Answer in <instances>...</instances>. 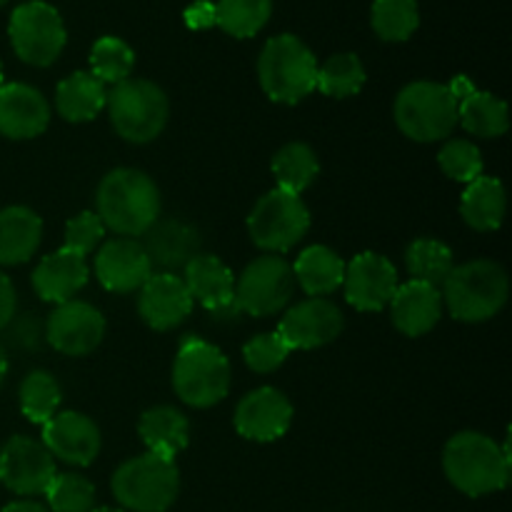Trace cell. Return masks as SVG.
Wrapping results in <instances>:
<instances>
[{"label": "cell", "instance_id": "6", "mask_svg": "<svg viewBox=\"0 0 512 512\" xmlns=\"http://www.w3.org/2000/svg\"><path fill=\"white\" fill-rule=\"evenodd\" d=\"M115 500L133 512H165L178 500L180 470L175 460L145 453L130 458L113 475Z\"/></svg>", "mask_w": 512, "mask_h": 512}, {"label": "cell", "instance_id": "23", "mask_svg": "<svg viewBox=\"0 0 512 512\" xmlns=\"http://www.w3.org/2000/svg\"><path fill=\"white\" fill-rule=\"evenodd\" d=\"M390 308H393L395 328L408 338H420L430 333L443 318V295L435 285L410 280V283L398 285Z\"/></svg>", "mask_w": 512, "mask_h": 512}, {"label": "cell", "instance_id": "40", "mask_svg": "<svg viewBox=\"0 0 512 512\" xmlns=\"http://www.w3.org/2000/svg\"><path fill=\"white\" fill-rule=\"evenodd\" d=\"M293 353L290 345L285 343L283 335L275 330V333H260L253 340H248L243 348L245 365H248L253 373H273L280 365L285 363V358Z\"/></svg>", "mask_w": 512, "mask_h": 512}, {"label": "cell", "instance_id": "41", "mask_svg": "<svg viewBox=\"0 0 512 512\" xmlns=\"http://www.w3.org/2000/svg\"><path fill=\"white\" fill-rule=\"evenodd\" d=\"M105 235L103 220L98 218V213L93 210H83V213L75 215L73 220H68L65 225V245L63 248L73 250L78 255L93 253V248H98V243Z\"/></svg>", "mask_w": 512, "mask_h": 512}, {"label": "cell", "instance_id": "29", "mask_svg": "<svg viewBox=\"0 0 512 512\" xmlns=\"http://www.w3.org/2000/svg\"><path fill=\"white\" fill-rule=\"evenodd\" d=\"M460 215L470 228L480 230V233L498 230L505 218L503 183L490 175H480L478 180L468 183L463 200H460Z\"/></svg>", "mask_w": 512, "mask_h": 512}, {"label": "cell", "instance_id": "11", "mask_svg": "<svg viewBox=\"0 0 512 512\" xmlns=\"http://www.w3.org/2000/svg\"><path fill=\"white\" fill-rule=\"evenodd\" d=\"M293 265L280 255H260L235 280V308L253 318L275 315L293 298Z\"/></svg>", "mask_w": 512, "mask_h": 512}, {"label": "cell", "instance_id": "13", "mask_svg": "<svg viewBox=\"0 0 512 512\" xmlns=\"http://www.w3.org/2000/svg\"><path fill=\"white\" fill-rule=\"evenodd\" d=\"M105 335V318L98 308L83 300L60 303L45 320V340L58 353L80 358L93 353Z\"/></svg>", "mask_w": 512, "mask_h": 512}, {"label": "cell", "instance_id": "18", "mask_svg": "<svg viewBox=\"0 0 512 512\" xmlns=\"http://www.w3.org/2000/svg\"><path fill=\"white\" fill-rule=\"evenodd\" d=\"M153 275V263L143 243L133 238H113L98 250L95 278L110 293H133Z\"/></svg>", "mask_w": 512, "mask_h": 512}, {"label": "cell", "instance_id": "5", "mask_svg": "<svg viewBox=\"0 0 512 512\" xmlns=\"http://www.w3.org/2000/svg\"><path fill=\"white\" fill-rule=\"evenodd\" d=\"M173 388L190 408H213L228 398L230 363L223 350L198 335H185L175 353Z\"/></svg>", "mask_w": 512, "mask_h": 512}, {"label": "cell", "instance_id": "1", "mask_svg": "<svg viewBox=\"0 0 512 512\" xmlns=\"http://www.w3.org/2000/svg\"><path fill=\"white\" fill-rule=\"evenodd\" d=\"M98 218L105 230L123 235V238H140L160 220V190L153 178L135 168H115L100 180Z\"/></svg>", "mask_w": 512, "mask_h": 512}, {"label": "cell", "instance_id": "49", "mask_svg": "<svg viewBox=\"0 0 512 512\" xmlns=\"http://www.w3.org/2000/svg\"><path fill=\"white\" fill-rule=\"evenodd\" d=\"M5 3H8V0H0V8H3V5H5Z\"/></svg>", "mask_w": 512, "mask_h": 512}, {"label": "cell", "instance_id": "8", "mask_svg": "<svg viewBox=\"0 0 512 512\" xmlns=\"http://www.w3.org/2000/svg\"><path fill=\"white\" fill-rule=\"evenodd\" d=\"M105 108L110 113L113 130L128 143H150L168 125L170 103L160 85L150 80L128 78L113 85Z\"/></svg>", "mask_w": 512, "mask_h": 512}, {"label": "cell", "instance_id": "7", "mask_svg": "<svg viewBox=\"0 0 512 512\" xmlns=\"http://www.w3.org/2000/svg\"><path fill=\"white\" fill-rule=\"evenodd\" d=\"M393 113L403 135L415 143H435L458 125V98L448 85L418 80L400 90Z\"/></svg>", "mask_w": 512, "mask_h": 512}, {"label": "cell", "instance_id": "38", "mask_svg": "<svg viewBox=\"0 0 512 512\" xmlns=\"http://www.w3.org/2000/svg\"><path fill=\"white\" fill-rule=\"evenodd\" d=\"M50 512H90L95 505V488L85 475H55L45 490Z\"/></svg>", "mask_w": 512, "mask_h": 512}, {"label": "cell", "instance_id": "14", "mask_svg": "<svg viewBox=\"0 0 512 512\" xmlns=\"http://www.w3.org/2000/svg\"><path fill=\"white\" fill-rule=\"evenodd\" d=\"M345 300L360 313H380L398 290V270L385 255L360 253L345 265Z\"/></svg>", "mask_w": 512, "mask_h": 512}, {"label": "cell", "instance_id": "31", "mask_svg": "<svg viewBox=\"0 0 512 512\" xmlns=\"http://www.w3.org/2000/svg\"><path fill=\"white\" fill-rule=\"evenodd\" d=\"M270 168H273L275 180H278V188L288 190L293 195H300L303 190H308L320 173L318 155L305 143L283 145L275 153Z\"/></svg>", "mask_w": 512, "mask_h": 512}, {"label": "cell", "instance_id": "25", "mask_svg": "<svg viewBox=\"0 0 512 512\" xmlns=\"http://www.w3.org/2000/svg\"><path fill=\"white\" fill-rule=\"evenodd\" d=\"M43 240V220L25 205L0 210V265L28 263Z\"/></svg>", "mask_w": 512, "mask_h": 512}, {"label": "cell", "instance_id": "34", "mask_svg": "<svg viewBox=\"0 0 512 512\" xmlns=\"http://www.w3.org/2000/svg\"><path fill=\"white\" fill-rule=\"evenodd\" d=\"M370 23L380 40L403 43V40L413 38L420 25L418 0H375Z\"/></svg>", "mask_w": 512, "mask_h": 512}, {"label": "cell", "instance_id": "9", "mask_svg": "<svg viewBox=\"0 0 512 512\" xmlns=\"http://www.w3.org/2000/svg\"><path fill=\"white\" fill-rule=\"evenodd\" d=\"M10 45L23 63L35 68H48L60 58L65 48V23L53 5L43 0H30L18 5L8 23Z\"/></svg>", "mask_w": 512, "mask_h": 512}, {"label": "cell", "instance_id": "19", "mask_svg": "<svg viewBox=\"0 0 512 512\" xmlns=\"http://www.w3.org/2000/svg\"><path fill=\"white\" fill-rule=\"evenodd\" d=\"M183 270V283L190 298L198 300L208 313L220 320L240 315L235 308V278L218 255L198 253Z\"/></svg>", "mask_w": 512, "mask_h": 512}, {"label": "cell", "instance_id": "28", "mask_svg": "<svg viewBox=\"0 0 512 512\" xmlns=\"http://www.w3.org/2000/svg\"><path fill=\"white\" fill-rule=\"evenodd\" d=\"M293 275L310 298H323L343 285L345 263L335 250L325 245H310L295 260Z\"/></svg>", "mask_w": 512, "mask_h": 512}, {"label": "cell", "instance_id": "22", "mask_svg": "<svg viewBox=\"0 0 512 512\" xmlns=\"http://www.w3.org/2000/svg\"><path fill=\"white\" fill-rule=\"evenodd\" d=\"M90 278L85 255L73 253L68 248H60L58 253H50L35 265L33 270V290L45 303H68L78 290L85 288Z\"/></svg>", "mask_w": 512, "mask_h": 512}, {"label": "cell", "instance_id": "44", "mask_svg": "<svg viewBox=\"0 0 512 512\" xmlns=\"http://www.w3.org/2000/svg\"><path fill=\"white\" fill-rule=\"evenodd\" d=\"M15 288H13V280L0 270V330L8 328L10 320L15 318Z\"/></svg>", "mask_w": 512, "mask_h": 512}, {"label": "cell", "instance_id": "15", "mask_svg": "<svg viewBox=\"0 0 512 512\" xmlns=\"http://www.w3.org/2000/svg\"><path fill=\"white\" fill-rule=\"evenodd\" d=\"M343 313L325 298H308L283 315L278 333L290 350H313L333 343L343 333Z\"/></svg>", "mask_w": 512, "mask_h": 512}, {"label": "cell", "instance_id": "35", "mask_svg": "<svg viewBox=\"0 0 512 512\" xmlns=\"http://www.w3.org/2000/svg\"><path fill=\"white\" fill-rule=\"evenodd\" d=\"M20 410H23L25 418L30 423L45 425L55 413H58V405L63 400L60 393V385L48 370H33L23 378L20 383Z\"/></svg>", "mask_w": 512, "mask_h": 512}, {"label": "cell", "instance_id": "33", "mask_svg": "<svg viewBox=\"0 0 512 512\" xmlns=\"http://www.w3.org/2000/svg\"><path fill=\"white\" fill-rule=\"evenodd\" d=\"M405 268L413 280L438 288L448 278L450 270L455 268L453 250L435 238H420L405 250Z\"/></svg>", "mask_w": 512, "mask_h": 512}, {"label": "cell", "instance_id": "45", "mask_svg": "<svg viewBox=\"0 0 512 512\" xmlns=\"http://www.w3.org/2000/svg\"><path fill=\"white\" fill-rule=\"evenodd\" d=\"M0 512H50L45 505L35 503V500H18V503H10L5 505Z\"/></svg>", "mask_w": 512, "mask_h": 512}, {"label": "cell", "instance_id": "20", "mask_svg": "<svg viewBox=\"0 0 512 512\" xmlns=\"http://www.w3.org/2000/svg\"><path fill=\"white\" fill-rule=\"evenodd\" d=\"M193 310V298L183 278L175 273H155L140 288L138 313L148 328L165 333L183 323Z\"/></svg>", "mask_w": 512, "mask_h": 512}, {"label": "cell", "instance_id": "46", "mask_svg": "<svg viewBox=\"0 0 512 512\" xmlns=\"http://www.w3.org/2000/svg\"><path fill=\"white\" fill-rule=\"evenodd\" d=\"M5 375H8V355H5V348L0 345V385L5 383Z\"/></svg>", "mask_w": 512, "mask_h": 512}, {"label": "cell", "instance_id": "27", "mask_svg": "<svg viewBox=\"0 0 512 512\" xmlns=\"http://www.w3.org/2000/svg\"><path fill=\"white\" fill-rule=\"evenodd\" d=\"M108 90L90 70H78L58 83L55 90V108L60 118L68 123H88L105 108Z\"/></svg>", "mask_w": 512, "mask_h": 512}, {"label": "cell", "instance_id": "30", "mask_svg": "<svg viewBox=\"0 0 512 512\" xmlns=\"http://www.w3.org/2000/svg\"><path fill=\"white\" fill-rule=\"evenodd\" d=\"M458 123L478 138H500L510 128L508 105L493 93L473 88L458 100Z\"/></svg>", "mask_w": 512, "mask_h": 512}, {"label": "cell", "instance_id": "17", "mask_svg": "<svg viewBox=\"0 0 512 512\" xmlns=\"http://www.w3.org/2000/svg\"><path fill=\"white\" fill-rule=\"evenodd\" d=\"M100 428L83 413H55L48 423L43 425V445L53 458L63 460L68 465L93 463L100 453Z\"/></svg>", "mask_w": 512, "mask_h": 512}, {"label": "cell", "instance_id": "37", "mask_svg": "<svg viewBox=\"0 0 512 512\" xmlns=\"http://www.w3.org/2000/svg\"><path fill=\"white\" fill-rule=\"evenodd\" d=\"M135 65V53L125 40L115 35H103L90 50V73L105 85H118L130 78Z\"/></svg>", "mask_w": 512, "mask_h": 512}, {"label": "cell", "instance_id": "4", "mask_svg": "<svg viewBox=\"0 0 512 512\" xmlns=\"http://www.w3.org/2000/svg\"><path fill=\"white\" fill-rule=\"evenodd\" d=\"M258 78L260 88L270 100L295 105L315 90L318 60H315L313 50L295 35H275L260 50Z\"/></svg>", "mask_w": 512, "mask_h": 512}, {"label": "cell", "instance_id": "42", "mask_svg": "<svg viewBox=\"0 0 512 512\" xmlns=\"http://www.w3.org/2000/svg\"><path fill=\"white\" fill-rule=\"evenodd\" d=\"M10 343L18 345V348L35 350L40 348V338H45V323H40L35 315H23L20 320H10Z\"/></svg>", "mask_w": 512, "mask_h": 512}, {"label": "cell", "instance_id": "16", "mask_svg": "<svg viewBox=\"0 0 512 512\" xmlns=\"http://www.w3.org/2000/svg\"><path fill=\"white\" fill-rule=\"evenodd\" d=\"M293 423V405L278 388H258L235 408V430L253 443H275Z\"/></svg>", "mask_w": 512, "mask_h": 512}, {"label": "cell", "instance_id": "21", "mask_svg": "<svg viewBox=\"0 0 512 512\" xmlns=\"http://www.w3.org/2000/svg\"><path fill=\"white\" fill-rule=\"evenodd\" d=\"M50 105L38 88L25 83L0 85V135L10 140L38 138L48 130Z\"/></svg>", "mask_w": 512, "mask_h": 512}, {"label": "cell", "instance_id": "26", "mask_svg": "<svg viewBox=\"0 0 512 512\" xmlns=\"http://www.w3.org/2000/svg\"><path fill=\"white\" fill-rule=\"evenodd\" d=\"M188 433V418L170 405H155L140 415V440L148 448V453L160 455L165 460H175L180 450L188 448Z\"/></svg>", "mask_w": 512, "mask_h": 512}, {"label": "cell", "instance_id": "47", "mask_svg": "<svg viewBox=\"0 0 512 512\" xmlns=\"http://www.w3.org/2000/svg\"><path fill=\"white\" fill-rule=\"evenodd\" d=\"M90 512H125V510H118V508H93Z\"/></svg>", "mask_w": 512, "mask_h": 512}, {"label": "cell", "instance_id": "32", "mask_svg": "<svg viewBox=\"0 0 512 512\" xmlns=\"http://www.w3.org/2000/svg\"><path fill=\"white\" fill-rule=\"evenodd\" d=\"M273 0H218L215 25L233 38H253L268 25Z\"/></svg>", "mask_w": 512, "mask_h": 512}, {"label": "cell", "instance_id": "36", "mask_svg": "<svg viewBox=\"0 0 512 512\" xmlns=\"http://www.w3.org/2000/svg\"><path fill=\"white\" fill-rule=\"evenodd\" d=\"M365 68L355 53H340L318 65V80L315 90L330 95V98H353L363 90Z\"/></svg>", "mask_w": 512, "mask_h": 512}, {"label": "cell", "instance_id": "39", "mask_svg": "<svg viewBox=\"0 0 512 512\" xmlns=\"http://www.w3.org/2000/svg\"><path fill=\"white\" fill-rule=\"evenodd\" d=\"M438 163L443 173L458 183H473L483 175V155L470 140H448L438 153Z\"/></svg>", "mask_w": 512, "mask_h": 512}, {"label": "cell", "instance_id": "12", "mask_svg": "<svg viewBox=\"0 0 512 512\" xmlns=\"http://www.w3.org/2000/svg\"><path fill=\"white\" fill-rule=\"evenodd\" d=\"M55 460L43 443L15 435L0 450V483L15 495H45L55 478Z\"/></svg>", "mask_w": 512, "mask_h": 512}, {"label": "cell", "instance_id": "48", "mask_svg": "<svg viewBox=\"0 0 512 512\" xmlns=\"http://www.w3.org/2000/svg\"><path fill=\"white\" fill-rule=\"evenodd\" d=\"M0 85H3V60H0Z\"/></svg>", "mask_w": 512, "mask_h": 512}, {"label": "cell", "instance_id": "3", "mask_svg": "<svg viewBox=\"0 0 512 512\" xmlns=\"http://www.w3.org/2000/svg\"><path fill=\"white\" fill-rule=\"evenodd\" d=\"M443 308L460 323H483L505 308L510 280L503 265L493 260H470L455 265L443 280Z\"/></svg>", "mask_w": 512, "mask_h": 512}, {"label": "cell", "instance_id": "24", "mask_svg": "<svg viewBox=\"0 0 512 512\" xmlns=\"http://www.w3.org/2000/svg\"><path fill=\"white\" fill-rule=\"evenodd\" d=\"M200 245H203V238H200L193 225L183 223L178 218H168L158 220L145 233L143 248L148 253L150 263L173 273V270L185 268L200 253Z\"/></svg>", "mask_w": 512, "mask_h": 512}, {"label": "cell", "instance_id": "43", "mask_svg": "<svg viewBox=\"0 0 512 512\" xmlns=\"http://www.w3.org/2000/svg\"><path fill=\"white\" fill-rule=\"evenodd\" d=\"M185 25L190 30H205L215 25V3L210 0H195L193 5H188L183 13Z\"/></svg>", "mask_w": 512, "mask_h": 512}, {"label": "cell", "instance_id": "10", "mask_svg": "<svg viewBox=\"0 0 512 512\" xmlns=\"http://www.w3.org/2000/svg\"><path fill=\"white\" fill-rule=\"evenodd\" d=\"M310 228V213L300 195L270 190L248 215V233L258 248L278 255L298 245Z\"/></svg>", "mask_w": 512, "mask_h": 512}, {"label": "cell", "instance_id": "2", "mask_svg": "<svg viewBox=\"0 0 512 512\" xmlns=\"http://www.w3.org/2000/svg\"><path fill=\"white\" fill-rule=\"evenodd\" d=\"M443 470L450 483L468 498L498 493L510 483V448L483 433L453 435L445 445Z\"/></svg>", "mask_w": 512, "mask_h": 512}]
</instances>
